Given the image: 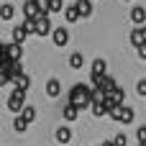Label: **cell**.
Wrapping results in <instances>:
<instances>
[{
    "mask_svg": "<svg viewBox=\"0 0 146 146\" xmlns=\"http://www.w3.org/2000/svg\"><path fill=\"white\" fill-rule=\"evenodd\" d=\"M90 90H92V87H87V85H82V82L72 85V90H69V105H74L77 110L90 108Z\"/></svg>",
    "mask_w": 146,
    "mask_h": 146,
    "instance_id": "cell-1",
    "label": "cell"
},
{
    "mask_svg": "<svg viewBox=\"0 0 146 146\" xmlns=\"http://www.w3.org/2000/svg\"><path fill=\"white\" fill-rule=\"evenodd\" d=\"M136 54H139V59H146V44L136 46Z\"/></svg>",
    "mask_w": 146,
    "mask_h": 146,
    "instance_id": "cell-30",
    "label": "cell"
},
{
    "mask_svg": "<svg viewBox=\"0 0 146 146\" xmlns=\"http://www.w3.org/2000/svg\"><path fill=\"white\" fill-rule=\"evenodd\" d=\"M108 118H113V121H118V123H123V126H131V123L136 121V110H133V108H128V105H121V108L110 110V113H108Z\"/></svg>",
    "mask_w": 146,
    "mask_h": 146,
    "instance_id": "cell-2",
    "label": "cell"
},
{
    "mask_svg": "<svg viewBox=\"0 0 146 146\" xmlns=\"http://www.w3.org/2000/svg\"><path fill=\"white\" fill-rule=\"evenodd\" d=\"M18 115H21V118H23V121L31 126V123L36 121V108H33V105H23V110H21Z\"/></svg>",
    "mask_w": 146,
    "mask_h": 146,
    "instance_id": "cell-14",
    "label": "cell"
},
{
    "mask_svg": "<svg viewBox=\"0 0 146 146\" xmlns=\"http://www.w3.org/2000/svg\"><path fill=\"white\" fill-rule=\"evenodd\" d=\"M92 85H95V90L98 92H103V95H110L118 85H115V77L113 74H103V77H98V80H92Z\"/></svg>",
    "mask_w": 146,
    "mask_h": 146,
    "instance_id": "cell-4",
    "label": "cell"
},
{
    "mask_svg": "<svg viewBox=\"0 0 146 146\" xmlns=\"http://www.w3.org/2000/svg\"><path fill=\"white\" fill-rule=\"evenodd\" d=\"M128 38H131V44H133V46L146 44V28H144V26H136V28L131 31V36H128Z\"/></svg>",
    "mask_w": 146,
    "mask_h": 146,
    "instance_id": "cell-9",
    "label": "cell"
},
{
    "mask_svg": "<svg viewBox=\"0 0 146 146\" xmlns=\"http://www.w3.org/2000/svg\"><path fill=\"white\" fill-rule=\"evenodd\" d=\"M21 26L26 28V33H33V28H36V21H33V18H26V21H23Z\"/></svg>",
    "mask_w": 146,
    "mask_h": 146,
    "instance_id": "cell-27",
    "label": "cell"
},
{
    "mask_svg": "<svg viewBox=\"0 0 146 146\" xmlns=\"http://www.w3.org/2000/svg\"><path fill=\"white\" fill-rule=\"evenodd\" d=\"M126 3H131V0H126Z\"/></svg>",
    "mask_w": 146,
    "mask_h": 146,
    "instance_id": "cell-35",
    "label": "cell"
},
{
    "mask_svg": "<svg viewBox=\"0 0 146 146\" xmlns=\"http://www.w3.org/2000/svg\"><path fill=\"white\" fill-rule=\"evenodd\" d=\"M0 49H3V41H0Z\"/></svg>",
    "mask_w": 146,
    "mask_h": 146,
    "instance_id": "cell-32",
    "label": "cell"
},
{
    "mask_svg": "<svg viewBox=\"0 0 146 146\" xmlns=\"http://www.w3.org/2000/svg\"><path fill=\"white\" fill-rule=\"evenodd\" d=\"M51 31H54L51 18H49V15H38V18H36V28H33V33H36V36H49Z\"/></svg>",
    "mask_w": 146,
    "mask_h": 146,
    "instance_id": "cell-5",
    "label": "cell"
},
{
    "mask_svg": "<svg viewBox=\"0 0 146 146\" xmlns=\"http://www.w3.org/2000/svg\"><path fill=\"white\" fill-rule=\"evenodd\" d=\"M51 38H54V46H59V49H62V46H67V44H69V31H67L64 26H59V28H54V31H51Z\"/></svg>",
    "mask_w": 146,
    "mask_h": 146,
    "instance_id": "cell-7",
    "label": "cell"
},
{
    "mask_svg": "<svg viewBox=\"0 0 146 146\" xmlns=\"http://www.w3.org/2000/svg\"><path fill=\"white\" fill-rule=\"evenodd\" d=\"M23 15H26V18H33V21H36V18H38V15H41V13H38V8H36V3H33V0H26V3H23Z\"/></svg>",
    "mask_w": 146,
    "mask_h": 146,
    "instance_id": "cell-13",
    "label": "cell"
},
{
    "mask_svg": "<svg viewBox=\"0 0 146 146\" xmlns=\"http://www.w3.org/2000/svg\"><path fill=\"white\" fill-rule=\"evenodd\" d=\"M13 15H15V8H13L10 3H3V5H0V18H3V21H13Z\"/></svg>",
    "mask_w": 146,
    "mask_h": 146,
    "instance_id": "cell-18",
    "label": "cell"
},
{
    "mask_svg": "<svg viewBox=\"0 0 146 146\" xmlns=\"http://www.w3.org/2000/svg\"><path fill=\"white\" fill-rule=\"evenodd\" d=\"M5 105H8L10 113L18 115V113L23 110V105H26V92H23V90H13V92L8 95V103H5Z\"/></svg>",
    "mask_w": 146,
    "mask_h": 146,
    "instance_id": "cell-3",
    "label": "cell"
},
{
    "mask_svg": "<svg viewBox=\"0 0 146 146\" xmlns=\"http://www.w3.org/2000/svg\"><path fill=\"white\" fill-rule=\"evenodd\" d=\"M110 141H113L115 146H128V139H126V133H115Z\"/></svg>",
    "mask_w": 146,
    "mask_h": 146,
    "instance_id": "cell-26",
    "label": "cell"
},
{
    "mask_svg": "<svg viewBox=\"0 0 146 146\" xmlns=\"http://www.w3.org/2000/svg\"><path fill=\"white\" fill-rule=\"evenodd\" d=\"M82 64H85L82 54H77V51H74V54H69V67H72V69H80Z\"/></svg>",
    "mask_w": 146,
    "mask_h": 146,
    "instance_id": "cell-21",
    "label": "cell"
},
{
    "mask_svg": "<svg viewBox=\"0 0 146 146\" xmlns=\"http://www.w3.org/2000/svg\"><path fill=\"white\" fill-rule=\"evenodd\" d=\"M13 85H15V90H23V92H26V90L31 87V77H28V74H18V77L13 80Z\"/></svg>",
    "mask_w": 146,
    "mask_h": 146,
    "instance_id": "cell-16",
    "label": "cell"
},
{
    "mask_svg": "<svg viewBox=\"0 0 146 146\" xmlns=\"http://www.w3.org/2000/svg\"><path fill=\"white\" fill-rule=\"evenodd\" d=\"M64 18H67V23H74V21H80V10H77V5H74V3L64 8Z\"/></svg>",
    "mask_w": 146,
    "mask_h": 146,
    "instance_id": "cell-15",
    "label": "cell"
},
{
    "mask_svg": "<svg viewBox=\"0 0 146 146\" xmlns=\"http://www.w3.org/2000/svg\"><path fill=\"white\" fill-rule=\"evenodd\" d=\"M26 128H28V123H26L21 115H15V118H13V131H15V133H26Z\"/></svg>",
    "mask_w": 146,
    "mask_h": 146,
    "instance_id": "cell-20",
    "label": "cell"
},
{
    "mask_svg": "<svg viewBox=\"0 0 146 146\" xmlns=\"http://www.w3.org/2000/svg\"><path fill=\"white\" fill-rule=\"evenodd\" d=\"M3 3H10V0H3Z\"/></svg>",
    "mask_w": 146,
    "mask_h": 146,
    "instance_id": "cell-33",
    "label": "cell"
},
{
    "mask_svg": "<svg viewBox=\"0 0 146 146\" xmlns=\"http://www.w3.org/2000/svg\"><path fill=\"white\" fill-rule=\"evenodd\" d=\"M77 10H80V18H90L92 15V0H74Z\"/></svg>",
    "mask_w": 146,
    "mask_h": 146,
    "instance_id": "cell-12",
    "label": "cell"
},
{
    "mask_svg": "<svg viewBox=\"0 0 146 146\" xmlns=\"http://www.w3.org/2000/svg\"><path fill=\"white\" fill-rule=\"evenodd\" d=\"M54 139H56L59 144H69V141H72V128H69V126H59V128L54 131Z\"/></svg>",
    "mask_w": 146,
    "mask_h": 146,
    "instance_id": "cell-10",
    "label": "cell"
},
{
    "mask_svg": "<svg viewBox=\"0 0 146 146\" xmlns=\"http://www.w3.org/2000/svg\"><path fill=\"white\" fill-rule=\"evenodd\" d=\"M136 92H139L141 98H146V80H139V82H136Z\"/></svg>",
    "mask_w": 146,
    "mask_h": 146,
    "instance_id": "cell-29",
    "label": "cell"
},
{
    "mask_svg": "<svg viewBox=\"0 0 146 146\" xmlns=\"http://www.w3.org/2000/svg\"><path fill=\"white\" fill-rule=\"evenodd\" d=\"M33 3H36V8H38L41 15H49V0H33Z\"/></svg>",
    "mask_w": 146,
    "mask_h": 146,
    "instance_id": "cell-25",
    "label": "cell"
},
{
    "mask_svg": "<svg viewBox=\"0 0 146 146\" xmlns=\"http://www.w3.org/2000/svg\"><path fill=\"white\" fill-rule=\"evenodd\" d=\"M100 146H115V144H113V141H103Z\"/></svg>",
    "mask_w": 146,
    "mask_h": 146,
    "instance_id": "cell-31",
    "label": "cell"
},
{
    "mask_svg": "<svg viewBox=\"0 0 146 146\" xmlns=\"http://www.w3.org/2000/svg\"><path fill=\"white\" fill-rule=\"evenodd\" d=\"M128 15H131V21L136 23V26H141L146 21V8H141V5H133L131 10H128Z\"/></svg>",
    "mask_w": 146,
    "mask_h": 146,
    "instance_id": "cell-11",
    "label": "cell"
},
{
    "mask_svg": "<svg viewBox=\"0 0 146 146\" xmlns=\"http://www.w3.org/2000/svg\"><path fill=\"white\" fill-rule=\"evenodd\" d=\"M46 95H49L51 100H56V98L62 95V82H59L56 77H51V80H46Z\"/></svg>",
    "mask_w": 146,
    "mask_h": 146,
    "instance_id": "cell-8",
    "label": "cell"
},
{
    "mask_svg": "<svg viewBox=\"0 0 146 146\" xmlns=\"http://www.w3.org/2000/svg\"><path fill=\"white\" fill-rule=\"evenodd\" d=\"M139 146H146V144H139Z\"/></svg>",
    "mask_w": 146,
    "mask_h": 146,
    "instance_id": "cell-34",
    "label": "cell"
},
{
    "mask_svg": "<svg viewBox=\"0 0 146 146\" xmlns=\"http://www.w3.org/2000/svg\"><path fill=\"white\" fill-rule=\"evenodd\" d=\"M62 115H64V121H67V123H72V121H77L80 110H77L74 105H69V103H67V105H64V110H62Z\"/></svg>",
    "mask_w": 146,
    "mask_h": 146,
    "instance_id": "cell-17",
    "label": "cell"
},
{
    "mask_svg": "<svg viewBox=\"0 0 146 146\" xmlns=\"http://www.w3.org/2000/svg\"><path fill=\"white\" fill-rule=\"evenodd\" d=\"M110 98H113V100H115V105L121 108V105H123V98H126V90H123V87H115V90L110 92Z\"/></svg>",
    "mask_w": 146,
    "mask_h": 146,
    "instance_id": "cell-22",
    "label": "cell"
},
{
    "mask_svg": "<svg viewBox=\"0 0 146 146\" xmlns=\"http://www.w3.org/2000/svg\"><path fill=\"white\" fill-rule=\"evenodd\" d=\"M103 74H108V64H105V59H92V64H90V80H98V77H103Z\"/></svg>",
    "mask_w": 146,
    "mask_h": 146,
    "instance_id": "cell-6",
    "label": "cell"
},
{
    "mask_svg": "<svg viewBox=\"0 0 146 146\" xmlns=\"http://www.w3.org/2000/svg\"><path fill=\"white\" fill-rule=\"evenodd\" d=\"M26 36H28V33H26V28H23V26H15V28H13V44H23V41H26Z\"/></svg>",
    "mask_w": 146,
    "mask_h": 146,
    "instance_id": "cell-19",
    "label": "cell"
},
{
    "mask_svg": "<svg viewBox=\"0 0 146 146\" xmlns=\"http://www.w3.org/2000/svg\"><path fill=\"white\" fill-rule=\"evenodd\" d=\"M64 10V0H49V13H62Z\"/></svg>",
    "mask_w": 146,
    "mask_h": 146,
    "instance_id": "cell-24",
    "label": "cell"
},
{
    "mask_svg": "<svg viewBox=\"0 0 146 146\" xmlns=\"http://www.w3.org/2000/svg\"><path fill=\"white\" fill-rule=\"evenodd\" d=\"M90 108H92V115H95V118H100V115H108V110H105V105H103V103H92Z\"/></svg>",
    "mask_w": 146,
    "mask_h": 146,
    "instance_id": "cell-23",
    "label": "cell"
},
{
    "mask_svg": "<svg viewBox=\"0 0 146 146\" xmlns=\"http://www.w3.org/2000/svg\"><path fill=\"white\" fill-rule=\"evenodd\" d=\"M136 139H139V144H146V126L136 128Z\"/></svg>",
    "mask_w": 146,
    "mask_h": 146,
    "instance_id": "cell-28",
    "label": "cell"
}]
</instances>
